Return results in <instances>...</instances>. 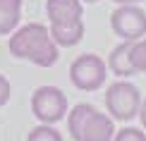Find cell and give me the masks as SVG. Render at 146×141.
<instances>
[{
    "label": "cell",
    "mask_w": 146,
    "mask_h": 141,
    "mask_svg": "<svg viewBox=\"0 0 146 141\" xmlns=\"http://www.w3.org/2000/svg\"><path fill=\"white\" fill-rule=\"evenodd\" d=\"M10 93H12V89H10V81L5 79L3 74H0V108L5 105V103L10 101Z\"/></svg>",
    "instance_id": "15"
},
{
    "label": "cell",
    "mask_w": 146,
    "mask_h": 141,
    "mask_svg": "<svg viewBox=\"0 0 146 141\" xmlns=\"http://www.w3.org/2000/svg\"><path fill=\"white\" fill-rule=\"evenodd\" d=\"M108 77V65L94 53L79 55L74 62L70 65V81L79 91H98L106 84Z\"/></svg>",
    "instance_id": "3"
},
{
    "label": "cell",
    "mask_w": 146,
    "mask_h": 141,
    "mask_svg": "<svg viewBox=\"0 0 146 141\" xmlns=\"http://www.w3.org/2000/svg\"><path fill=\"white\" fill-rule=\"evenodd\" d=\"M19 12L22 10H12V7H5L0 5V36H7L17 29L19 24Z\"/></svg>",
    "instance_id": "11"
},
{
    "label": "cell",
    "mask_w": 146,
    "mask_h": 141,
    "mask_svg": "<svg viewBox=\"0 0 146 141\" xmlns=\"http://www.w3.org/2000/svg\"><path fill=\"white\" fill-rule=\"evenodd\" d=\"M31 110L43 124H55L67 115V98L58 86H38L31 96Z\"/></svg>",
    "instance_id": "4"
},
{
    "label": "cell",
    "mask_w": 146,
    "mask_h": 141,
    "mask_svg": "<svg viewBox=\"0 0 146 141\" xmlns=\"http://www.w3.org/2000/svg\"><path fill=\"white\" fill-rule=\"evenodd\" d=\"M113 3H117V5H139L141 0H113Z\"/></svg>",
    "instance_id": "18"
},
{
    "label": "cell",
    "mask_w": 146,
    "mask_h": 141,
    "mask_svg": "<svg viewBox=\"0 0 146 141\" xmlns=\"http://www.w3.org/2000/svg\"><path fill=\"white\" fill-rule=\"evenodd\" d=\"M46 15L50 26H74L82 22L84 7H82V0H48Z\"/></svg>",
    "instance_id": "6"
},
{
    "label": "cell",
    "mask_w": 146,
    "mask_h": 141,
    "mask_svg": "<svg viewBox=\"0 0 146 141\" xmlns=\"http://www.w3.org/2000/svg\"><path fill=\"white\" fill-rule=\"evenodd\" d=\"M0 5L12 7V10H22V0H0Z\"/></svg>",
    "instance_id": "16"
},
{
    "label": "cell",
    "mask_w": 146,
    "mask_h": 141,
    "mask_svg": "<svg viewBox=\"0 0 146 141\" xmlns=\"http://www.w3.org/2000/svg\"><path fill=\"white\" fill-rule=\"evenodd\" d=\"M48 29H50L53 41L60 48H72L84 38V22L74 24V26H48Z\"/></svg>",
    "instance_id": "9"
},
{
    "label": "cell",
    "mask_w": 146,
    "mask_h": 141,
    "mask_svg": "<svg viewBox=\"0 0 146 141\" xmlns=\"http://www.w3.org/2000/svg\"><path fill=\"white\" fill-rule=\"evenodd\" d=\"M84 3H101V0H84Z\"/></svg>",
    "instance_id": "19"
},
{
    "label": "cell",
    "mask_w": 146,
    "mask_h": 141,
    "mask_svg": "<svg viewBox=\"0 0 146 141\" xmlns=\"http://www.w3.org/2000/svg\"><path fill=\"white\" fill-rule=\"evenodd\" d=\"M139 120H141V124H144V129H146V98L141 101V108H139Z\"/></svg>",
    "instance_id": "17"
},
{
    "label": "cell",
    "mask_w": 146,
    "mask_h": 141,
    "mask_svg": "<svg viewBox=\"0 0 146 141\" xmlns=\"http://www.w3.org/2000/svg\"><path fill=\"white\" fill-rule=\"evenodd\" d=\"M106 108H108V113H110L113 120L129 122L132 117L139 115L141 93H139V89L134 84H129V81H115L106 91Z\"/></svg>",
    "instance_id": "2"
},
{
    "label": "cell",
    "mask_w": 146,
    "mask_h": 141,
    "mask_svg": "<svg viewBox=\"0 0 146 141\" xmlns=\"http://www.w3.org/2000/svg\"><path fill=\"white\" fill-rule=\"evenodd\" d=\"M129 60H132V67H134V72H144V74H146V36L132 43Z\"/></svg>",
    "instance_id": "12"
},
{
    "label": "cell",
    "mask_w": 146,
    "mask_h": 141,
    "mask_svg": "<svg viewBox=\"0 0 146 141\" xmlns=\"http://www.w3.org/2000/svg\"><path fill=\"white\" fill-rule=\"evenodd\" d=\"M113 141H146V134L137 127H125V129H117L115 132Z\"/></svg>",
    "instance_id": "14"
},
{
    "label": "cell",
    "mask_w": 146,
    "mask_h": 141,
    "mask_svg": "<svg viewBox=\"0 0 146 141\" xmlns=\"http://www.w3.org/2000/svg\"><path fill=\"white\" fill-rule=\"evenodd\" d=\"M115 132L117 129H115L110 115L94 110V113L86 117L84 127H82V136H79V141H113Z\"/></svg>",
    "instance_id": "7"
},
{
    "label": "cell",
    "mask_w": 146,
    "mask_h": 141,
    "mask_svg": "<svg viewBox=\"0 0 146 141\" xmlns=\"http://www.w3.org/2000/svg\"><path fill=\"white\" fill-rule=\"evenodd\" d=\"M110 29L122 41H139L146 36V12L139 5H120L110 15Z\"/></svg>",
    "instance_id": "5"
},
{
    "label": "cell",
    "mask_w": 146,
    "mask_h": 141,
    "mask_svg": "<svg viewBox=\"0 0 146 141\" xmlns=\"http://www.w3.org/2000/svg\"><path fill=\"white\" fill-rule=\"evenodd\" d=\"M132 43H134V41H122V43L110 53V58L106 60L108 70H110L113 74H117V77H132V74H137L134 67H132V60H129Z\"/></svg>",
    "instance_id": "8"
},
{
    "label": "cell",
    "mask_w": 146,
    "mask_h": 141,
    "mask_svg": "<svg viewBox=\"0 0 146 141\" xmlns=\"http://www.w3.org/2000/svg\"><path fill=\"white\" fill-rule=\"evenodd\" d=\"M27 141H62V136H60V132L53 124H41L29 132Z\"/></svg>",
    "instance_id": "13"
},
{
    "label": "cell",
    "mask_w": 146,
    "mask_h": 141,
    "mask_svg": "<svg viewBox=\"0 0 146 141\" xmlns=\"http://www.w3.org/2000/svg\"><path fill=\"white\" fill-rule=\"evenodd\" d=\"M94 105H89V103H79V105L72 108V113L67 115V129L72 134V139L79 141V136H82V127H84V122H86V117L91 113H94Z\"/></svg>",
    "instance_id": "10"
},
{
    "label": "cell",
    "mask_w": 146,
    "mask_h": 141,
    "mask_svg": "<svg viewBox=\"0 0 146 141\" xmlns=\"http://www.w3.org/2000/svg\"><path fill=\"white\" fill-rule=\"evenodd\" d=\"M7 48L15 58L29 60L38 67H53L60 58L58 43L53 41L50 29L43 24H27L22 29H15L7 41Z\"/></svg>",
    "instance_id": "1"
}]
</instances>
